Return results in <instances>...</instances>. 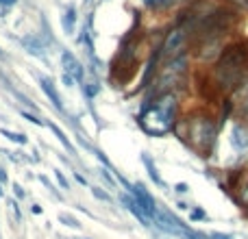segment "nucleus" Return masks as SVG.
<instances>
[{"label": "nucleus", "instance_id": "f3484780", "mask_svg": "<svg viewBox=\"0 0 248 239\" xmlns=\"http://www.w3.org/2000/svg\"><path fill=\"white\" fill-rule=\"evenodd\" d=\"M242 94H244V98H242V105H240V111H242V118L248 120V81H246V85L242 87Z\"/></svg>", "mask_w": 248, "mask_h": 239}, {"label": "nucleus", "instance_id": "7c9ffc66", "mask_svg": "<svg viewBox=\"0 0 248 239\" xmlns=\"http://www.w3.org/2000/svg\"><path fill=\"white\" fill-rule=\"evenodd\" d=\"M31 213L39 215V213H42V207H39V205H33V207H31Z\"/></svg>", "mask_w": 248, "mask_h": 239}, {"label": "nucleus", "instance_id": "5701e85b", "mask_svg": "<svg viewBox=\"0 0 248 239\" xmlns=\"http://www.w3.org/2000/svg\"><path fill=\"white\" fill-rule=\"evenodd\" d=\"M92 194H94V196L98 198V200H105V202H109V200H111V196H109L107 192H103V189H100V187H94V189H92Z\"/></svg>", "mask_w": 248, "mask_h": 239}, {"label": "nucleus", "instance_id": "2f4dec72", "mask_svg": "<svg viewBox=\"0 0 248 239\" xmlns=\"http://www.w3.org/2000/svg\"><path fill=\"white\" fill-rule=\"evenodd\" d=\"M0 183H2V185L7 183V172H4L2 167H0Z\"/></svg>", "mask_w": 248, "mask_h": 239}, {"label": "nucleus", "instance_id": "9b49d317", "mask_svg": "<svg viewBox=\"0 0 248 239\" xmlns=\"http://www.w3.org/2000/svg\"><path fill=\"white\" fill-rule=\"evenodd\" d=\"M140 2H141V7L153 13H168V11H172V9L187 7L194 0H140Z\"/></svg>", "mask_w": 248, "mask_h": 239}, {"label": "nucleus", "instance_id": "cd10ccee", "mask_svg": "<svg viewBox=\"0 0 248 239\" xmlns=\"http://www.w3.org/2000/svg\"><path fill=\"white\" fill-rule=\"evenodd\" d=\"M13 194H16V198H24V196H26V194H24V189H22L17 183L13 185Z\"/></svg>", "mask_w": 248, "mask_h": 239}, {"label": "nucleus", "instance_id": "473e14b6", "mask_svg": "<svg viewBox=\"0 0 248 239\" xmlns=\"http://www.w3.org/2000/svg\"><path fill=\"white\" fill-rule=\"evenodd\" d=\"M7 13H9V9H7V7H0V17H4Z\"/></svg>", "mask_w": 248, "mask_h": 239}, {"label": "nucleus", "instance_id": "bb28decb", "mask_svg": "<svg viewBox=\"0 0 248 239\" xmlns=\"http://www.w3.org/2000/svg\"><path fill=\"white\" fill-rule=\"evenodd\" d=\"M61 81H63V85H65V87H74V83H77L72 76H70V74H65V72L61 74Z\"/></svg>", "mask_w": 248, "mask_h": 239}, {"label": "nucleus", "instance_id": "f8f14e48", "mask_svg": "<svg viewBox=\"0 0 248 239\" xmlns=\"http://www.w3.org/2000/svg\"><path fill=\"white\" fill-rule=\"evenodd\" d=\"M77 24H78V7L77 2H68L61 11V30L65 35H74L77 33Z\"/></svg>", "mask_w": 248, "mask_h": 239}, {"label": "nucleus", "instance_id": "72a5a7b5", "mask_svg": "<svg viewBox=\"0 0 248 239\" xmlns=\"http://www.w3.org/2000/svg\"><path fill=\"white\" fill-rule=\"evenodd\" d=\"M179 209H181V211H185V209H189V207L185 205V202H181V200H179Z\"/></svg>", "mask_w": 248, "mask_h": 239}, {"label": "nucleus", "instance_id": "c85d7f7f", "mask_svg": "<svg viewBox=\"0 0 248 239\" xmlns=\"http://www.w3.org/2000/svg\"><path fill=\"white\" fill-rule=\"evenodd\" d=\"M16 4H17V0H0V7H7V9L16 7Z\"/></svg>", "mask_w": 248, "mask_h": 239}, {"label": "nucleus", "instance_id": "0eeeda50", "mask_svg": "<svg viewBox=\"0 0 248 239\" xmlns=\"http://www.w3.org/2000/svg\"><path fill=\"white\" fill-rule=\"evenodd\" d=\"M128 194L135 198V202L140 205V209L144 211L150 220H153V215H155V211H157L159 205H157V200L153 198V194L144 187V183H133V187L128 189Z\"/></svg>", "mask_w": 248, "mask_h": 239}, {"label": "nucleus", "instance_id": "1a4fd4ad", "mask_svg": "<svg viewBox=\"0 0 248 239\" xmlns=\"http://www.w3.org/2000/svg\"><path fill=\"white\" fill-rule=\"evenodd\" d=\"M39 87H42L44 96H46V98L52 103V107H55L59 113L68 116V113H65V107H63V98H61V94H59V90H57L52 76H39Z\"/></svg>", "mask_w": 248, "mask_h": 239}, {"label": "nucleus", "instance_id": "20e7f679", "mask_svg": "<svg viewBox=\"0 0 248 239\" xmlns=\"http://www.w3.org/2000/svg\"><path fill=\"white\" fill-rule=\"evenodd\" d=\"M179 126H183V133H176V135H181V139L187 141L194 150L202 152V157H209V152L218 141L216 120L207 113H198L189 120H179Z\"/></svg>", "mask_w": 248, "mask_h": 239}, {"label": "nucleus", "instance_id": "f257e3e1", "mask_svg": "<svg viewBox=\"0 0 248 239\" xmlns=\"http://www.w3.org/2000/svg\"><path fill=\"white\" fill-rule=\"evenodd\" d=\"M181 100L179 91H166V94L144 98L141 109L137 113V124L150 137H163L168 133H174L179 124Z\"/></svg>", "mask_w": 248, "mask_h": 239}, {"label": "nucleus", "instance_id": "412c9836", "mask_svg": "<svg viewBox=\"0 0 248 239\" xmlns=\"http://www.w3.org/2000/svg\"><path fill=\"white\" fill-rule=\"evenodd\" d=\"M22 118H26V120H29V122H33V124H37V126H46V124H44L42 122V120H39L37 118V113H31V111H24V109H22Z\"/></svg>", "mask_w": 248, "mask_h": 239}, {"label": "nucleus", "instance_id": "b1692460", "mask_svg": "<svg viewBox=\"0 0 248 239\" xmlns=\"http://www.w3.org/2000/svg\"><path fill=\"white\" fill-rule=\"evenodd\" d=\"M207 235H209V239H235L233 235H229V233H218V231H211Z\"/></svg>", "mask_w": 248, "mask_h": 239}, {"label": "nucleus", "instance_id": "f03ea898", "mask_svg": "<svg viewBox=\"0 0 248 239\" xmlns=\"http://www.w3.org/2000/svg\"><path fill=\"white\" fill-rule=\"evenodd\" d=\"M248 81V42L227 44L214 61V83L220 91L231 94Z\"/></svg>", "mask_w": 248, "mask_h": 239}, {"label": "nucleus", "instance_id": "ddd939ff", "mask_svg": "<svg viewBox=\"0 0 248 239\" xmlns=\"http://www.w3.org/2000/svg\"><path fill=\"white\" fill-rule=\"evenodd\" d=\"M141 163H144V167H146V172H148V176H150V180H153L157 187H163L166 189V180L159 176V170H157V165H155V161H153V157H150L148 152H141Z\"/></svg>", "mask_w": 248, "mask_h": 239}, {"label": "nucleus", "instance_id": "39448f33", "mask_svg": "<svg viewBox=\"0 0 248 239\" xmlns=\"http://www.w3.org/2000/svg\"><path fill=\"white\" fill-rule=\"evenodd\" d=\"M189 46H192V33H189V29L185 24H181V22H174V24L163 33L161 42H159L161 59L168 61V59H172V57L183 55V52L189 50Z\"/></svg>", "mask_w": 248, "mask_h": 239}, {"label": "nucleus", "instance_id": "393cba45", "mask_svg": "<svg viewBox=\"0 0 248 239\" xmlns=\"http://www.w3.org/2000/svg\"><path fill=\"white\" fill-rule=\"evenodd\" d=\"M100 176H103V179L107 180V185H109V187H116V179H113V176L109 174L107 170H100Z\"/></svg>", "mask_w": 248, "mask_h": 239}, {"label": "nucleus", "instance_id": "f704fd0d", "mask_svg": "<svg viewBox=\"0 0 248 239\" xmlns=\"http://www.w3.org/2000/svg\"><path fill=\"white\" fill-rule=\"evenodd\" d=\"M4 59H7V52H4L2 48H0V61H4Z\"/></svg>", "mask_w": 248, "mask_h": 239}, {"label": "nucleus", "instance_id": "a878e982", "mask_svg": "<svg viewBox=\"0 0 248 239\" xmlns=\"http://www.w3.org/2000/svg\"><path fill=\"white\" fill-rule=\"evenodd\" d=\"M174 192L179 194V196H181V194H187L189 192V185L187 183H176L174 185Z\"/></svg>", "mask_w": 248, "mask_h": 239}, {"label": "nucleus", "instance_id": "7ed1b4c3", "mask_svg": "<svg viewBox=\"0 0 248 239\" xmlns=\"http://www.w3.org/2000/svg\"><path fill=\"white\" fill-rule=\"evenodd\" d=\"M189 65H192V52L189 50L179 57H172V59L163 61L157 76H155V81H153V85L146 90L148 91L146 98L166 94V91H179L181 87L185 85V81H187Z\"/></svg>", "mask_w": 248, "mask_h": 239}, {"label": "nucleus", "instance_id": "2eb2a0df", "mask_svg": "<svg viewBox=\"0 0 248 239\" xmlns=\"http://www.w3.org/2000/svg\"><path fill=\"white\" fill-rule=\"evenodd\" d=\"M46 126H48V128H50V131H52V133H55V135H57V137H59V141H61V144H63V146H65V148H68V150H70V152H72V154H77V148H74V146H72V141H70V139H68V137H65V133H63V131H61V128H59V126H57V124H55V122H48V124H46Z\"/></svg>", "mask_w": 248, "mask_h": 239}, {"label": "nucleus", "instance_id": "c756f323", "mask_svg": "<svg viewBox=\"0 0 248 239\" xmlns=\"http://www.w3.org/2000/svg\"><path fill=\"white\" fill-rule=\"evenodd\" d=\"M74 176H77V180H78V183H81V185H87V179L81 174V172H74Z\"/></svg>", "mask_w": 248, "mask_h": 239}, {"label": "nucleus", "instance_id": "c9c22d12", "mask_svg": "<svg viewBox=\"0 0 248 239\" xmlns=\"http://www.w3.org/2000/svg\"><path fill=\"white\" fill-rule=\"evenodd\" d=\"M2 194H4V189H2V183H0V196H2Z\"/></svg>", "mask_w": 248, "mask_h": 239}, {"label": "nucleus", "instance_id": "9d476101", "mask_svg": "<svg viewBox=\"0 0 248 239\" xmlns=\"http://www.w3.org/2000/svg\"><path fill=\"white\" fill-rule=\"evenodd\" d=\"M229 141H231V146H233V150H235V152H246V150H248V124L242 122V120L233 122Z\"/></svg>", "mask_w": 248, "mask_h": 239}, {"label": "nucleus", "instance_id": "423d86ee", "mask_svg": "<svg viewBox=\"0 0 248 239\" xmlns=\"http://www.w3.org/2000/svg\"><path fill=\"white\" fill-rule=\"evenodd\" d=\"M59 61H61V68H63L65 74L74 78L77 83H83L87 78V70H85V63L74 55L70 48H61V55H59Z\"/></svg>", "mask_w": 248, "mask_h": 239}, {"label": "nucleus", "instance_id": "a211bd4d", "mask_svg": "<svg viewBox=\"0 0 248 239\" xmlns=\"http://www.w3.org/2000/svg\"><path fill=\"white\" fill-rule=\"evenodd\" d=\"M59 222L65 224V226H70V228H78V226H81V224H78V220H74L72 215H65V213L59 215Z\"/></svg>", "mask_w": 248, "mask_h": 239}, {"label": "nucleus", "instance_id": "4be33fe9", "mask_svg": "<svg viewBox=\"0 0 248 239\" xmlns=\"http://www.w3.org/2000/svg\"><path fill=\"white\" fill-rule=\"evenodd\" d=\"M189 220H194V222H198V220H207V213L201 209V207H196V209L189 211Z\"/></svg>", "mask_w": 248, "mask_h": 239}, {"label": "nucleus", "instance_id": "6ab92c4d", "mask_svg": "<svg viewBox=\"0 0 248 239\" xmlns=\"http://www.w3.org/2000/svg\"><path fill=\"white\" fill-rule=\"evenodd\" d=\"M55 179H57V183L61 185V189H70V180H68V176H65L61 170H55Z\"/></svg>", "mask_w": 248, "mask_h": 239}, {"label": "nucleus", "instance_id": "aec40b11", "mask_svg": "<svg viewBox=\"0 0 248 239\" xmlns=\"http://www.w3.org/2000/svg\"><path fill=\"white\" fill-rule=\"evenodd\" d=\"M237 192H240L237 202H240L242 207H248V180H246V185H242V189H237Z\"/></svg>", "mask_w": 248, "mask_h": 239}, {"label": "nucleus", "instance_id": "6e6552de", "mask_svg": "<svg viewBox=\"0 0 248 239\" xmlns=\"http://www.w3.org/2000/svg\"><path fill=\"white\" fill-rule=\"evenodd\" d=\"M20 46L24 48L26 55H33L37 59H46L48 52V44L44 42V37L39 33H29L24 37H20Z\"/></svg>", "mask_w": 248, "mask_h": 239}, {"label": "nucleus", "instance_id": "dca6fc26", "mask_svg": "<svg viewBox=\"0 0 248 239\" xmlns=\"http://www.w3.org/2000/svg\"><path fill=\"white\" fill-rule=\"evenodd\" d=\"M0 135H4L9 141H13V144H29V137L24 135V133H16V131H9V128H0Z\"/></svg>", "mask_w": 248, "mask_h": 239}, {"label": "nucleus", "instance_id": "4468645a", "mask_svg": "<svg viewBox=\"0 0 248 239\" xmlns=\"http://www.w3.org/2000/svg\"><path fill=\"white\" fill-rule=\"evenodd\" d=\"M81 90H83V96H85L87 100H94L96 96L100 94V90H103V85H100V78L87 76L85 81L81 83Z\"/></svg>", "mask_w": 248, "mask_h": 239}]
</instances>
